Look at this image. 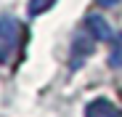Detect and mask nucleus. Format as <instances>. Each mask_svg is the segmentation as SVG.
<instances>
[{
    "label": "nucleus",
    "instance_id": "1",
    "mask_svg": "<svg viewBox=\"0 0 122 117\" xmlns=\"http://www.w3.org/2000/svg\"><path fill=\"white\" fill-rule=\"evenodd\" d=\"M19 40V21L13 16H0V61H5Z\"/></svg>",
    "mask_w": 122,
    "mask_h": 117
},
{
    "label": "nucleus",
    "instance_id": "2",
    "mask_svg": "<svg viewBox=\"0 0 122 117\" xmlns=\"http://www.w3.org/2000/svg\"><path fill=\"white\" fill-rule=\"evenodd\" d=\"M85 117H122V112H119L112 101H106V99H96V101L88 104Z\"/></svg>",
    "mask_w": 122,
    "mask_h": 117
},
{
    "label": "nucleus",
    "instance_id": "3",
    "mask_svg": "<svg viewBox=\"0 0 122 117\" xmlns=\"http://www.w3.org/2000/svg\"><path fill=\"white\" fill-rule=\"evenodd\" d=\"M90 53H93V43L85 40L82 35H77L74 43H72V69H80L82 67V58H88Z\"/></svg>",
    "mask_w": 122,
    "mask_h": 117
},
{
    "label": "nucleus",
    "instance_id": "4",
    "mask_svg": "<svg viewBox=\"0 0 122 117\" xmlns=\"http://www.w3.org/2000/svg\"><path fill=\"white\" fill-rule=\"evenodd\" d=\"M88 32L93 35V40H112V27L101 16H88Z\"/></svg>",
    "mask_w": 122,
    "mask_h": 117
},
{
    "label": "nucleus",
    "instance_id": "5",
    "mask_svg": "<svg viewBox=\"0 0 122 117\" xmlns=\"http://www.w3.org/2000/svg\"><path fill=\"white\" fill-rule=\"evenodd\" d=\"M109 64L114 69H122V32L112 40V53H109Z\"/></svg>",
    "mask_w": 122,
    "mask_h": 117
},
{
    "label": "nucleus",
    "instance_id": "6",
    "mask_svg": "<svg viewBox=\"0 0 122 117\" xmlns=\"http://www.w3.org/2000/svg\"><path fill=\"white\" fill-rule=\"evenodd\" d=\"M56 5V0H29V16H40Z\"/></svg>",
    "mask_w": 122,
    "mask_h": 117
},
{
    "label": "nucleus",
    "instance_id": "7",
    "mask_svg": "<svg viewBox=\"0 0 122 117\" xmlns=\"http://www.w3.org/2000/svg\"><path fill=\"white\" fill-rule=\"evenodd\" d=\"M96 3H98V5H117L119 0H96Z\"/></svg>",
    "mask_w": 122,
    "mask_h": 117
}]
</instances>
